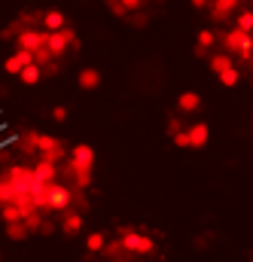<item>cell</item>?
Listing matches in <instances>:
<instances>
[{
    "label": "cell",
    "instance_id": "1",
    "mask_svg": "<svg viewBox=\"0 0 253 262\" xmlns=\"http://www.w3.org/2000/svg\"><path fill=\"white\" fill-rule=\"evenodd\" d=\"M67 168L73 171V180H76L79 186H89V180H92V168H95V149H92L89 143H76V146L70 149V162H67Z\"/></svg>",
    "mask_w": 253,
    "mask_h": 262
},
{
    "label": "cell",
    "instance_id": "2",
    "mask_svg": "<svg viewBox=\"0 0 253 262\" xmlns=\"http://www.w3.org/2000/svg\"><path fill=\"white\" fill-rule=\"evenodd\" d=\"M70 201H73L70 189L61 186V183H55V180H52V183H43L40 192H37V198H34V204H37V207H46V210H67Z\"/></svg>",
    "mask_w": 253,
    "mask_h": 262
},
{
    "label": "cell",
    "instance_id": "3",
    "mask_svg": "<svg viewBox=\"0 0 253 262\" xmlns=\"http://www.w3.org/2000/svg\"><path fill=\"white\" fill-rule=\"evenodd\" d=\"M31 146L34 149H40V156H43V162H58V159H64V143L58 140V137H49V134H31Z\"/></svg>",
    "mask_w": 253,
    "mask_h": 262
},
{
    "label": "cell",
    "instance_id": "4",
    "mask_svg": "<svg viewBox=\"0 0 253 262\" xmlns=\"http://www.w3.org/2000/svg\"><path fill=\"white\" fill-rule=\"evenodd\" d=\"M223 46H226V49H229L232 55L244 58V61H250V58H253L250 34H244V31H238V28H232L229 34H223Z\"/></svg>",
    "mask_w": 253,
    "mask_h": 262
},
{
    "label": "cell",
    "instance_id": "5",
    "mask_svg": "<svg viewBox=\"0 0 253 262\" xmlns=\"http://www.w3.org/2000/svg\"><path fill=\"white\" fill-rule=\"evenodd\" d=\"M116 247H125L128 253H137V256H146V253H153V238H146V235H140V232H131L125 229L122 235H119V244Z\"/></svg>",
    "mask_w": 253,
    "mask_h": 262
},
{
    "label": "cell",
    "instance_id": "6",
    "mask_svg": "<svg viewBox=\"0 0 253 262\" xmlns=\"http://www.w3.org/2000/svg\"><path fill=\"white\" fill-rule=\"evenodd\" d=\"M70 43H76V37H73L70 28H61V31L46 34V52H49V55H64Z\"/></svg>",
    "mask_w": 253,
    "mask_h": 262
},
{
    "label": "cell",
    "instance_id": "7",
    "mask_svg": "<svg viewBox=\"0 0 253 262\" xmlns=\"http://www.w3.org/2000/svg\"><path fill=\"white\" fill-rule=\"evenodd\" d=\"M46 46V31H22L18 34V49H25V52H37V49H43Z\"/></svg>",
    "mask_w": 253,
    "mask_h": 262
},
{
    "label": "cell",
    "instance_id": "8",
    "mask_svg": "<svg viewBox=\"0 0 253 262\" xmlns=\"http://www.w3.org/2000/svg\"><path fill=\"white\" fill-rule=\"evenodd\" d=\"M207 6H210V18L214 21H226L241 6V0H207Z\"/></svg>",
    "mask_w": 253,
    "mask_h": 262
},
{
    "label": "cell",
    "instance_id": "9",
    "mask_svg": "<svg viewBox=\"0 0 253 262\" xmlns=\"http://www.w3.org/2000/svg\"><path fill=\"white\" fill-rule=\"evenodd\" d=\"M183 137H186V146H192V149H201V146L207 143L210 131H207V125H204V122H195V125H189V131H183Z\"/></svg>",
    "mask_w": 253,
    "mask_h": 262
},
{
    "label": "cell",
    "instance_id": "10",
    "mask_svg": "<svg viewBox=\"0 0 253 262\" xmlns=\"http://www.w3.org/2000/svg\"><path fill=\"white\" fill-rule=\"evenodd\" d=\"M28 64H34V52H25V49H18L15 55H9L6 58V73H12V76H18L22 73V67H28Z\"/></svg>",
    "mask_w": 253,
    "mask_h": 262
},
{
    "label": "cell",
    "instance_id": "11",
    "mask_svg": "<svg viewBox=\"0 0 253 262\" xmlns=\"http://www.w3.org/2000/svg\"><path fill=\"white\" fill-rule=\"evenodd\" d=\"M55 177H58V168H55L52 162H43V159H40L37 168H34V180H37V183H52Z\"/></svg>",
    "mask_w": 253,
    "mask_h": 262
},
{
    "label": "cell",
    "instance_id": "12",
    "mask_svg": "<svg viewBox=\"0 0 253 262\" xmlns=\"http://www.w3.org/2000/svg\"><path fill=\"white\" fill-rule=\"evenodd\" d=\"M43 28H46V34L67 28V21H64V12H61V9H49V12H43Z\"/></svg>",
    "mask_w": 253,
    "mask_h": 262
},
{
    "label": "cell",
    "instance_id": "13",
    "mask_svg": "<svg viewBox=\"0 0 253 262\" xmlns=\"http://www.w3.org/2000/svg\"><path fill=\"white\" fill-rule=\"evenodd\" d=\"M76 79H79V89H86V92H92V89L101 85V73H98L95 67H82Z\"/></svg>",
    "mask_w": 253,
    "mask_h": 262
},
{
    "label": "cell",
    "instance_id": "14",
    "mask_svg": "<svg viewBox=\"0 0 253 262\" xmlns=\"http://www.w3.org/2000/svg\"><path fill=\"white\" fill-rule=\"evenodd\" d=\"M214 43H217V34H214V31H207V28H204V31H198V46H195V55H198V58H204V55H207V49H210Z\"/></svg>",
    "mask_w": 253,
    "mask_h": 262
},
{
    "label": "cell",
    "instance_id": "15",
    "mask_svg": "<svg viewBox=\"0 0 253 262\" xmlns=\"http://www.w3.org/2000/svg\"><path fill=\"white\" fill-rule=\"evenodd\" d=\"M177 107H180L183 113H195V110L201 107V98H198L195 92H183V95L177 98Z\"/></svg>",
    "mask_w": 253,
    "mask_h": 262
},
{
    "label": "cell",
    "instance_id": "16",
    "mask_svg": "<svg viewBox=\"0 0 253 262\" xmlns=\"http://www.w3.org/2000/svg\"><path fill=\"white\" fill-rule=\"evenodd\" d=\"M79 229H82V216H79V213H64V220H61L64 235H76Z\"/></svg>",
    "mask_w": 253,
    "mask_h": 262
},
{
    "label": "cell",
    "instance_id": "17",
    "mask_svg": "<svg viewBox=\"0 0 253 262\" xmlns=\"http://www.w3.org/2000/svg\"><path fill=\"white\" fill-rule=\"evenodd\" d=\"M229 67H235L232 64V55H226V52H217V55H210V70L220 76L223 70H229Z\"/></svg>",
    "mask_w": 253,
    "mask_h": 262
},
{
    "label": "cell",
    "instance_id": "18",
    "mask_svg": "<svg viewBox=\"0 0 253 262\" xmlns=\"http://www.w3.org/2000/svg\"><path fill=\"white\" fill-rule=\"evenodd\" d=\"M40 76H43V70H40L37 64L22 67V73H18V79H22L25 85H37V82H40Z\"/></svg>",
    "mask_w": 253,
    "mask_h": 262
},
{
    "label": "cell",
    "instance_id": "19",
    "mask_svg": "<svg viewBox=\"0 0 253 262\" xmlns=\"http://www.w3.org/2000/svg\"><path fill=\"white\" fill-rule=\"evenodd\" d=\"M104 244H107V238H104L101 232H92V235L86 238V250H89V253H101Z\"/></svg>",
    "mask_w": 253,
    "mask_h": 262
},
{
    "label": "cell",
    "instance_id": "20",
    "mask_svg": "<svg viewBox=\"0 0 253 262\" xmlns=\"http://www.w3.org/2000/svg\"><path fill=\"white\" fill-rule=\"evenodd\" d=\"M235 28H238V31H244V34H253V9H241V12H238Z\"/></svg>",
    "mask_w": 253,
    "mask_h": 262
},
{
    "label": "cell",
    "instance_id": "21",
    "mask_svg": "<svg viewBox=\"0 0 253 262\" xmlns=\"http://www.w3.org/2000/svg\"><path fill=\"white\" fill-rule=\"evenodd\" d=\"M220 82H223V85H229V89H232V85H238V82H241V70H238V67L223 70V73H220Z\"/></svg>",
    "mask_w": 253,
    "mask_h": 262
},
{
    "label": "cell",
    "instance_id": "22",
    "mask_svg": "<svg viewBox=\"0 0 253 262\" xmlns=\"http://www.w3.org/2000/svg\"><path fill=\"white\" fill-rule=\"evenodd\" d=\"M6 235H9L12 241H22V238L28 235V226H25V223H6Z\"/></svg>",
    "mask_w": 253,
    "mask_h": 262
},
{
    "label": "cell",
    "instance_id": "23",
    "mask_svg": "<svg viewBox=\"0 0 253 262\" xmlns=\"http://www.w3.org/2000/svg\"><path fill=\"white\" fill-rule=\"evenodd\" d=\"M107 3H110V12H113V15H119V18H125V15H128L125 6H122L119 0H107Z\"/></svg>",
    "mask_w": 253,
    "mask_h": 262
},
{
    "label": "cell",
    "instance_id": "24",
    "mask_svg": "<svg viewBox=\"0 0 253 262\" xmlns=\"http://www.w3.org/2000/svg\"><path fill=\"white\" fill-rule=\"evenodd\" d=\"M119 3L125 6V12L128 9H140V6H143V0H119Z\"/></svg>",
    "mask_w": 253,
    "mask_h": 262
},
{
    "label": "cell",
    "instance_id": "25",
    "mask_svg": "<svg viewBox=\"0 0 253 262\" xmlns=\"http://www.w3.org/2000/svg\"><path fill=\"white\" fill-rule=\"evenodd\" d=\"M52 119H55V122H64V119H67V110H64V107H55V110H52Z\"/></svg>",
    "mask_w": 253,
    "mask_h": 262
},
{
    "label": "cell",
    "instance_id": "26",
    "mask_svg": "<svg viewBox=\"0 0 253 262\" xmlns=\"http://www.w3.org/2000/svg\"><path fill=\"white\" fill-rule=\"evenodd\" d=\"M192 6H195V9H204V6H207V0H192Z\"/></svg>",
    "mask_w": 253,
    "mask_h": 262
},
{
    "label": "cell",
    "instance_id": "27",
    "mask_svg": "<svg viewBox=\"0 0 253 262\" xmlns=\"http://www.w3.org/2000/svg\"><path fill=\"white\" fill-rule=\"evenodd\" d=\"M250 46H253V34H250Z\"/></svg>",
    "mask_w": 253,
    "mask_h": 262
}]
</instances>
